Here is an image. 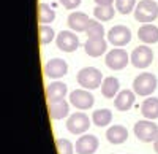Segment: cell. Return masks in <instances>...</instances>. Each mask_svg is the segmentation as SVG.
<instances>
[{"mask_svg":"<svg viewBox=\"0 0 158 154\" xmlns=\"http://www.w3.org/2000/svg\"><path fill=\"white\" fill-rule=\"evenodd\" d=\"M76 80L79 83L82 89H89V91H94V89H98L103 84V73L95 68V67H84L77 72Z\"/></svg>","mask_w":158,"mask_h":154,"instance_id":"6da1fadb","label":"cell"},{"mask_svg":"<svg viewBox=\"0 0 158 154\" xmlns=\"http://www.w3.org/2000/svg\"><path fill=\"white\" fill-rule=\"evenodd\" d=\"M156 86H158V80L150 72H142L133 80V91L136 92V95L149 97L155 92Z\"/></svg>","mask_w":158,"mask_h":154,"instance_id":"7a4b0ae2","label":"cell"},{"mask_svg":"<svg viewBox=\"0 0 158 154\" xmlns=\"http://www.w3.org/2000/svg\"><path fill=\"white\" fill-rule=\"evenodd\" d=\"M158 18V3L155 0H139L135 8V19L142 24L153 22Z\"/></svg>","mask_w":158,"mask_h":154,"instance_id":"3957f363","label":"cell"},{"mask_svg":"<svg viewBox=\"0 0 158 154\" xmlns=\"http://www.w3.org/2000/svg\"><path fill=\"white\" fill-rule=\"evenodd\" d=\"M90 124H92V121L84 111H76V113H73V114L68 116L67 129L73 135H84L90 129Z\"/></svg>","mask_w":158,"mask_h":154,"instance_id":"277c9868","label":"cell"},{"mask_svg":"<svg viewBox=\"0 0 158 154\" xmlns=\"http://www.w3.org/2000/svg\"><path fill=\"white\" fill-rule=\"evenodd\" d=\"M135 135L138 140L146 143H153L158 137V125L150 119H141L135 124Z\"/></svg>","mask_w":158,"mask_h":154,"instance_id":"5b68a950","label":"cell"},{"mask_svg":"<svg viewBox=\"0 0 158 154\" xmlns=\"http://www.w3.org/2000/svg\"><path fill=\"white\" fill-rule=\"evenodd\" d=\"M70 103L77 110L85 111L94 107L95 97L92 92H89V89H74L73 92H70Z\"/></svg>","mask_w":158,"mask_h":154,"instance_id":"8992f818","label":"cell"},{"mask_svg":"<svg viewBox=\"0 0 158 154\" xmlns=\"http://www.w3.org/2000/svg\"><path fill=\"white\" fill-rule=\"evenodd\" d=\"M130 59H131V64L136 68H147L153 62V51L149 45H141V46L133 49Z\"/></svg>","mask_w":158,"mask_h":154,"instance_id":"52a82bcc","label":"cell"},{"mask_svg":"<svg viewBox=\"0 0 158 154\" xmlns=\"http://www.w3.org/2000/svg\"><path fill=\"white\" fill-rule=\"evenodd\" d=\"M104 62H106V65L111 70L118 72V70H123L128 65V62H131V59H130L128 53L123 48H114V49H111L109 53L106 54Z\"/></svg>","mask_w":158,"mask_h":154,"instance_id":"ba28073f","label":"cell"},{"mask_svg":"<svg viewBox=\"0 0 158 154\" xmlns=\"http://www.w3.org/2000/svg\"><path fill=\"white\" fill-rule=\"evenodd\" d=\"M108 42L114 48H123L131 42V30L127 25H122V24L114 25L108 32Z\"/></svg>","mask_w":158,"mask_h":154,"instance_id":"9c48e42d","label":"cell"},{"mask_svg":"<svg viewBox=\"0 0 158 154\" xmlns=\"http://www.w3.org/2000/svg\"><path fill=\"white\" fill-rule=\"evenodd\" d=\"M43 72L51 80H60L68 73V64H67V60H63L60 57H54L44 64Z\"/></svg>","mask_w":158,"mask_h":154,"instance_id":"30bf717a","label":"cell"},{"mask_svg":"<svg viewBox=\"0 0 158 154\" xmlns=\"http://www.w3.org/2000/svg\"><path fill=\"white\" fill-rule=\"evenodd\" d=\"M56 45L63 53H74L79 48V38L73 30H62L56 37Z\"/></svg>","mask_w":158,"mask_h":154,"instance_id":"8fae6325","label":"cell"},{"mask_svg":"<svg viewBox=\"0 0 158 154\" xmlns=\"http://www.w3.org/2000/svg\"><path fill=\"white\" fill-rule=\"evenodd\" d=\"M98 146H100V142L95 135L84 134V135H79L77 142L74 145V149H76V154H95Z\"/></svg>","mask_w":158,"mask_h":154,"instance_id":"7c38bea8","label":"cell"},{"mask_svg":"<svg viewBox=\"0 0 158 154\" xmlns=\"http://www.w3.org/2000/svg\"><path fill=\"white\" fill-rule=\"evenodd\" d=\"M70 105L65 99L62 100H54V102H48V111H49V116L51 119L54 121H59V119H63L70 114Z\"/></svg>","mask_w":158,"mask_h":154,"instance_id":"4fadbf2b","label":"cell"},{"mask_svg":"<svg viewBox=\"0 0 158 154\" xmlns=\"http://www.w3.org/2000/svg\"><path fill=\"white\" fill-rule=\"evenodd\" d=\"M90 24V18L82 11H71L68 16V27L73 32H85Z\"/></svg>","mask_w":158,"mask_h":154,"instance_id":"5bb4252c","label":"cell"},{"mask_svg":"<svg viewBox=\"0 0 158 154\" xmlns=\"http://www.w3.org/2000/svg\"><path fill=\"white\" fill-rule=\"evenodd\" d=\"M135 100H136V92L135 91L122 89V91L117 94V97L114 99V107L118 111H128L131 107L135 105Z\"/></svg>","mask_w":158,"mask_h":154,"instance_id":"9a60e30c","label":"cell"},{"mask_svg":"<svg viewBox=\"0 0 158 154\" xmlns=\"http://www.w3.org/2000/svg\"><path fill=\"white\" fill-rule=\"evenodd\" d=\"M84 49L90 57H100L101 54L106 53L108 42L104 40V38H87Z\"/></svg>","mask_w":158,"mask_h":154,"instance_id":"2e32d148","label":"cell"},{"mask_svg":"<svg viewBox=\"0 0 158 154\" xmlns=\"http://www.w3.org/2000/svg\"><path fill=\"white\" fill-rule=\"evenodd\" d=\"M106 140L112 145H122L128 140V130L125 125L114 124L106 130Z\"/></svg>","mask_w":158,"mask_h":154,"instance_id":"e0dca14e","label":"cell"},{"mask_svg":"<svg viewBox=\"0 0 158 154\" xmlns=\"http://www.w3.org/2000/svg\"><path fill=\"white\" fill-rule=\"evenodd\" d=\"M138 38L144 45H153L158 43V27L153 25L152 22L142 24L138 29Z\"/></svg>","mask_w":158,"mask_h":154,"instance_id":"ac0fdd59","label":"cell"},{"mask_svg":"<svg viewBox=\"0 0 158 154\" xmlns=\"http://www.w3.org/2000/svg\"><path fill=\"white\" fill-rule=\"evenodd\" d=\"M67 94H68V87L63 81H52L46 86V99H48V102L62 100V99H65Z\"/></svg>","mask_w":158,"mask_h":154,"instance_id":"d6986e66","label":"cell"},{"mask_svg":"<svg viewBox=\"0 0 158 154\" xmlns=\"http://www.w3.org/2000/svg\"><path fill=\"white\" fill-rule=\"evenodd\" d=\"M141 113L146 119L155 121L158 118V97H147L141 105Z\"/></svg>","mask_w":158,"mask_h":154,"instance_id":"ffe728a7","label":"cell"},{"mask_svg":"<svg viewBox=\"0 0 158 154\" xmlns=\"http://www.w3.org/2000/svg\"><path fill=\"white\" fill-rule=\"evenodd\" d=\"M118 92H120V83H118V80L114 78V76H108V78H104V81L101 84V94H103V97L115 99Z\"/></svg>","mask_w":158,"mask_h":154,"instance_id":"44dd1931","label":"cell"},{"mask_svg":"<svg viewBox=\"0 0 158 154\" xmlns=\"http://www.w3.org/2000/svg\"><path fill=\"white\" fill-rule=\"evenodd\" d=\"M92 122L98 127H106L112 122V111L108 108H100L95 110L94 114H92Z\"/></svg>","mask_w":158,"mask_h":154,"instance_id":"7402d4cb","label":"cell"},{"mask_svg":"<svg viewBox=\"0 0 158 154\" xmlns=\"http://www.w3.org/2000/svg\"><path fill=\"white\" fill-rule=\"evenodd\" d=\"M56 19V11L51 8L48 3H40L38 5V22L40 24H51Z\"/></svg>","mask_w":158,"mask_h":154,"instance_id":"603a6c76","label":"cell"},{"mask_svg":"<svg viewBox=\"0 0 158 154\" xmlns=\"http://www.w3.org/2000/svg\"><path fill=\"white\" fill-rule=\"evenodd\" d=\"M115 8L114 5H108V7H103V5H97L95 10H94V16L95 19L101 21V22H106V21H111L115 15Z\"/></svg>","mask_w":158,"mask_h":154,"instance_id":"cb8c5ba5","label":"cell"},{"mask_svg":"<svg viewBox=\"0 0 158 154\" xmlns=\"http://www.w3.org/2000/svg\"><path fill=\"white\" fill-rule=\"evenodd\" d=\"M40 30V43H41L43 46L44 45H49L51 42H54L56 40V32H54V29L51 27L49 24H40V27H38Z\"/></svg>","mask_w":158,"mask_h":154,"instance_id":"d4e9b609","label":"cell"},{"mask_svg":"<svg viewBox=\"0 0 158 154\" xmlns=\"http://www.w3.org/2000/svg\"><path fill=\"white\" fill-rule=\"evenodd\" d=\"M85 33H87V38H104L103 22L98 19H90V24H89Z\"/></svg>","mask_w":158,"mask_h":154,"instance_id":"484cf974","label":"cell"},{"mask_svg":"<svg viewBox=\"0 0 158 154\" xmlns=\"http://www.w3.org/2000/svg\"><path fill=\"white\" fill-rule=\"evenodd\" d=\"M114 5H115V10L120 15H130V13H135L138 2L136 0H115Z\"/></svg>","mask_w":158,"mask_h":154,"instance_id":"4316f807","label":"cell"},{"mask_svg":"<svg viewBox=\"0 0 158 154\" xmlns=\"http://www.w3.org/2000/svg\"><path fill=\"white\" fill-rule=\"evenodd\" d=\"M57 154H74V145L67 138H57L56 140Z\"/></svg>","mask_w":158,"mask_h":154,"instance_id":"83f0119b","label":"cell"},{"mask_svg":"<svg viewBox=\"0 0 158 154\" xmlns=\"http://www.w3.org/2000/svg\"><path fill=\"white\" fill-rule=\"evenodd\" d=\"M81 2L82 0H59V3L67 10H76L79 5H81Z\"/></svg>","mask_w":158,"mask_h":154,"instance_id":"f1b7e54d","label":"cell"},{"mask_svg":"<svg viewBox=\"0 0 158 154\" xmlns=\"http://www.w3.org/2000/svg\"><path fill=\"white\" fill-rule=\"evenodd\" d=\"M97 5H103V7H108V5H114L115 0H94Z\"/></svg>","mask_w":158,"mask_h":154,"instance_id":"f546056e","label":"cell"},{"mask_svg":"<svg viewBox=\"0 0 158 154\" xmlns=\"http://www.w3.org/2000/svg\"><path fill=\"white\" fill-rule=\"evenodd\" d=\"M153 149H155V152L158 154V137L155 138V142H153Z\"/></svg>","mask_w":158,"mask_h":154,"instance_id":"4dcf8cb0","label":"cell"}]
</instances>
